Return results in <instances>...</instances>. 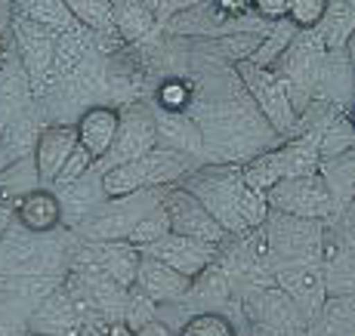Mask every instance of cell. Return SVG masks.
<instances>
[{
  "instance_id": "1",
  "label": "cell",
  "mask_w": 355,
  "mask_h": 336,
  "mask_svg": "<svg viewBox=\"0 0 355 336\" xmlns=\"http://www.w3.org/2000/svg\"><path fill=\"white\" fill-rule=\"evenodd\" d=\"M68 256L71 253L62 241H56V231L34 235L19 222H10L0 235V278L62 275Z\"/></svg>"
},
{
  "instance_id": "2",
  "label": "cell",
  "mask_w": 355,
  "mask_h": 336,
  "mask_svg": "<svg viewBox=\"0 0 355 336\" xmlns=\"http://www.w3.org/2000/svg\"><path fill=\"white\" fill-rule=\"evenodd\" d=\"M324 56H327V46L322 40V34H318V28H306V31L293 34L291 44L284 46V53L272 62V71L282 78L297 118L303 114V108H309L312 87H315V80H318Z\"/></svg>"
},
{
  "instance_id": "3",
  "label": "cell",
  "mask_w": 355,
  "mask_h": 336,
  "mask_svg": "<svg viewBox=\"0 0 355 336\" xmlns=\"http://www.w3.org/2000/svg\"><path fill=\"white\" fill-rule=\"evenodd\" d=\"M182 185L207 207V213L226 229L229 238L248 235V225L238 216V191L244 185L238 163H214L207 170H192Z\"/></svg>"
},
{
  "instance_id": "4",
  "label": "cell",
  "mask_w": 355,
  "mask_h": 336,
  "mask_svg": "<svg viewBox=\"0 0 355 336\" xmlns=\"http://www.w3.org/2000/svg\"><path fill=\"white\" fill-rule=\"evenodd\" d=\"M235 74L241 80L248 99L254 102V108L259 112V118L269 123V130L275 136H288L297 133V112L291 105V96L284 90L282 78L272 68L254 65L250 59L235 62Z\"/></svg>"
},
{
  "instance_id": "5",
  "label": "cell",
  "mask_w": 355,
  "mask_h": 336,
  "mask_svg": "<svg viewBox=\"0 0 355 336\" xmlns=\"http://www.w3.org/2000/svg\"><path fill=\"white\" fill-rule=\"evenodd\" d=\"M266 204H269V213L315 219V222H331L334 219V201L327 195V185L318 170L275 182L266 191Z\"/></svg>"
},
{
  "instance_id": "6",
  "label": "cell",
  "mask_w": 355,
  "mask_h": 336,
  "mask_svg": "<svg viewBox=\"0 0 355 336\" xmlns=\"http://www.w3.org/2000/svg\"><path fill=\"white\" fill-rule=\"evenodd\" d=\"M152 191L155 188H142L127 197H105V201H99L84 219H78L80 231L90 241H124L136 219L146 213L152 204L161 201V197L155 201Z\"/></svg>"
},
{
  "instance_id": "7",
  "label": "cell",
  "mask_w": 355,
  "mask_h": 336,
  "mask_svg": "<svg viewBox=\"0 0 355 336\" xmlns=\"http://www.w3.org/2000/svg\"><path fill=\"white\" fill-rule=\"evenodd\" d=\"M161 207L167 213L170 231H176V235L195 238V241L214 244V247H223L229 241L226 229L207 213V207L198 201L186 185H167L161 195Z\"/></svg>"
},
{
  "instance_id": "8",
  "label": "cell",
  "mask_w": 355,
  "mask_h": 336,
  "mask_svg": "<svg viewBox=\"0 0 355 336\" xmlns=\"http://www.w3.org/2000/svg\"><path fill=\"white\" fill-rule=\"evenodd\" d=\"M322 235L324 222L272 213L266 229V250L282 253L284 263H322Z\"/></svg>"
},
{
  "instance_id": "9",
  "label": "cell",
  "mask_w": 355,
  "mask_h": 336,
  "mask_svg": "<svg viewBox=\"0 0 355 336\" xmlns=\"http://www.w3.org/2000/svg\"><path fill=\"white\" fill-rule=\"evenodd\" d=\"M56 37L59 34L40 28L28 19L16 16L12 22V40H16L19 62L25 68V78L34 87V93H44L53 84V53H56Z\"/></svg>"
},
{
  "instance_id": "10",
  "label": "cell",
  "mask_w": 355,
  "mask_h": 336,
  "mask_svg": "<svg viewBox=\"0 0 355 336\" xmlns=\"http://www.w3.org/2000/svg\"><path fill=\"white\" fill-rule=\"evenodd\" d=\"M87 308L68 290L65 284H59L53 293H46L37 306L25 318V330L44 333V336H78V330L87 324Z\"/></svg>"
},
{
  "instance_id": "11",
  "label": "cell",
  "mask_w": 355,
  "mask_h": 336,
  "mask_svg": "<svg viewBox=\"0 0 355 336\" xmlns=\"http://www.w3.org/2000/svg\"><path fill=\"white\" fill-rule=\"evenodd\" d=\"M121 112V108H118ZM158 148V130H155V114L142 105H127L121 112L118 121V133L114 142L108 148V163H121V161H136V157L148 154Z\"/></svg>"
},
{
  "instance_id": "12",
  "label": "cell",
  "mask_w": 355,
  "mask_h": 336,
  "mask_svg": "<svg viewBox=\"0 0 355 336\" xmlns=\"http://www.w3.org/2000/svg\"><path fill=\"white\" fill-rule=\"evenodd\" d=\"M142 253L152 256V259H158V263H164V265H170L173 272H180V275H186L189 281H192L214 263L216 253H220V247L195 241V238H186V235H176V231H167L161 241L142 247Z\"/></svg>"
},
{
  "instance_id": "13",
  "label": "cell",
  "mask_w": 355,
  "mask_h": 336,
  "mask_svg": "<svg viewBox=\"0 0 355 336\" xmlns=\"http://www.w3.org/2000/svg\"><path fill=\"white\" fill-rule=\"evenodd\" d=\"M84 250V247H80ZM142 250H136L127 241H93L84 253H74V263L80 269L102 272L105 278H112L118 287H127L136 281V269H139Z\"/></svg>"
},
{
  "instance_id": "14",
  "label": "cell",
  "mask_w": 355,
  "mask_h": 336,
  "mask_svg": "<svg viewBox=\"0 0 355 336\" xmlns=\"http://www.w3.org/2000/svg\"><path fill=\"white\" fill-rule=\"evenodd\" d=\"M278 287L293 299L303 318H315L324 303V275L322 263H282L275 272Z\"/></svg>"
},
{
  "instance_id": "15",
  "label": "cell",
  "mask_w": 355,
  "mask_h": 336,
  "mask_svg": "<svg viewBox=\"0 0 355 336\" xmlns=\"http://www.w3.org/2000/svg\"><path fill=\"white\" fill-rule=\"evenodd\" d=\"M78 145V136H74V123H50L37 133L31 148V161L37 170V182H44V188H50L56 173L62 170V163L68 161V154Z\"/></svg>"
},
{
  "instance_id": "16",
  "label": "cell",
  "mask_w": 355,
  "mask_h": 336,
  "mask_svg": "<svg viewBox=\"0 0 355 336\" xmlns=\"http://www.w3.org/2000/svg\"><path fill=\"white\" fill-rule=\"evenodd\" d=\"M12 222H19L22 229L34 231V235H46V231H59V225L65 222L62 213V197L53 188H37L25 191L12 201Z\"/></svg>"
},
{
  "instance_id": "17",
  "label": "cell",
  "mask_w": 355,
  "mask_h": 336,
  "mask_svg": "<svg viewBox=\"0 0 355 336\" xmlns=\"http://www.w3.org/2000/svg\"><path fill=\"white\" fill-rule=\"evenodd\" d=\"M133 284L161 308V306L182 303V297L189 293V284H192V281H189L186 275H180V272H173L170 265H164V263H158V259H152V256L142 253Z\"/></svg>"
},
{
  "instance_id": "18",
  "label": "cell",
  "mask_w": 355,
  "mask_h": 336,
  "mask_svg": "<svg viewBox=\"0 0 355 336\" xmlns=\"http://www.w3.org/2000/svg\"><path fill=\"white\" fill-rule=\"evenodd\" d=\"M118 121L121 112L114 105H90L80 112V118L74 121V136H78V145L84 152H90L93 157H105L108 148L114 142L118 133Z\"/></svg>"
},
{
  "instance_id": "19",
  "label": "cell",
  "mask_w": 355,
  "mask_h": 336,
  "mask_svg": "<svg viewBox=\"0 0 355 336\" xmlns=\"http://www.w3.org/2000/svg\"><path fill=\"white\" fill-rule=\"evenodd\" d=\"M108 10L112 28L124 44H142L158 31V16L148 0H108Z\"/></svg>"
},
{
  "instance_id": "20",
  "label": "cell",
  "mask_w": 355,
  "mask_h": 336,
  "mask_svg": "<svg viewBox=\"0 0 355 336\" xmlns=\"http://www.w3.org/2000/svg\"><path fill=\"white\" fill-rule=\"evenodd\" d=\"M155 130H158V145L173 148L182 154H195L204 148V136L198 130L192 118H186V112H158L155 114Z\"/></svg>"
},
{
  "instance_id": "21",
  "label": "cell",
  "mask_w": 355,
  "mask_h": 336,
  "mask_svg": "<svg viewBox=\"0 0 355 336\" xmlns=\"http://www.w3.org/2000/svg\"><path fill=\"white\" fill-rule=\"evenodd\" d=\"M352 0H327V10L318 22V34H322L327 53L331 50H349L352 44V28H355V10Z\"/></svg>"
},
{
  "instance_id": "22",
  "label": "cell",
  "mask_w": 355,
  "mask_h": 336,
  "mask_svg": "<svg viewBox=\"0 0 355 336\" xmlns=\"http://www.w3.org/2000/svg\"><path fill=\"white\" fill-rule=\"evenodd\" d=\"M16 16L28 19V22L40 25V28H46L53 34H65V31L80 28L62 0H16Z\"/></svg>"
},
{
  "instance_id": "23",
  "label": "cell",
  "mask_w": 355,
  "mask_h": 336,
  "mask_svg": "<svg viewBox=\"0 0 355 336\" xmlns=\"http://www.w3.org/2000/svg\"><path fill=\"white\" fill-rule=\"evenodd\" d=\"M241 179L244 185L257 191H269L275 182L284 179V163H282V154L278 148H269V152H257L254 161H248L241 167Z\"/></svg>"
},
{
  "instance_id": "24",
  "label": "cell",
  "mask_w": 355,
  "mask_h": 336,
  "mask_svg": "<svg viewBox=\"0 0 355 336\" xmlns=\"http://www.w3.org/2000/svg\"><path fill=\"white\" fill-rule=\"evenodd\" d=\"M62 3L68 6V12L74 16V22L80 28H87L93 34H114L108 0H62Z\"/></svg>"
},
{
  "instance_id": "25",
  "label": "cell",
  "mask_w": 355,
  "mask_h": 336,
  "mask_svg": "<svg viewBox=\"0 0 355 336\" xmlns=\"http://www.w3.org/2000/svg\"><path fill=\"white\" fill-rule=\"evenodd\" d=\"M167 231H170V222H167V213H164V207H161V201H158V204H152V207H148L139 219H136L133 229L127 231L124 241L133 244L136 250H142V247L161 241Z\"/></svg>"
},
{
  "instance_id": "26",
  "label": "cell",
  "mask_w": 355,
  "mask_h": 336,
  "mask_svg": "<svg viewBox=\"0 0 355 336\" xmlns=\"http://www.w3.org/2000/svg\"><path fill=\"white\" fill-rule=\"evenodd\" d=\"M300 28H293L288 19H278V22H272L269 34H266V37H259V44H257V50H254V56H250V62H254V65H263V68H272V62L282 56L284 46L291 44V37Z\"/></svg>"
},
{
  "instance_id": "27",
  "label": "cell",
  "mask_w": 355,
  "mask_h": 336,
  "mask_svg": "<svg viewBox=\"0 0 355 336\" xmlns=\"http://www.w3.org/2000/svg\"><path fill=\"white\" fill-rule=\"evenodd\" d=\"M176 336H238L235 324L220 312H198L176 330Z\"/></svg>"
},
{
  "instance_id": "28",
  "label": "cell",
  "mask_w": 355,
  "mask_h": 336,
  "mask_svg": "<svg viewBox=\"0 0 355 336\" xmlns=\"http://www.w3.org/2000/svg\"><path fill=\"white\" fill-rule=\"evenodd\" d=\"M93 163H96V157H93L90 152H84L80 145H74V152L68 154V161L62 163V170L56 173V179H53V188H59V191L71 188L74 182H80L87 173H90Z\"/></svg>"
},
{
  "instance_id": "29",
  "label": "cell",
  "mask_w": 355,
  "mask_h": 336,
  "mask_svg": "<svg viewBox=\"0 0 355 336\" xmlns=\"http://www.w3.org/2000/svg\"><path fill=\"white\" fill-rule=\"evenodd\" d=\"M155 102H158V112H186L189 105H192V90H189L186 80H164L158 87V93H155Z\"/></svg>"
},
{
  "instance_id": "30",
  "label": "cell",
  "mask_w": 355,
  "mask_h": 336,
  "mask_svg": "<svg viewBox=\"0 0 355 336\" xmlns=\"http://www.w3.org/2000/svg\"><path fill=\"white\" fill-rule=\"evenodd\" d=\"M327 10V0H291L288 3V22L293 28L306 31V28H318V22H322Z\"/></svg>"
},
{
  "instance_id": "31",
  "label": "cell",
  "mask_w": 355,
  "mask_h": 336,
  "mask_svg": "<svg viewBox=\"0 0 355 336\" xmlns=\"http://www.w3.org/2000/svg\"><path fill=\"white\" fill-rule=\"evenodd\" d=\"M288 3L291 0H250V10L266 22H278V19L288 16Z\"/></svg>"
},
{
  "instance_id": "32",
  "label": "cell",
  "mask_w": 355,
  "mask_h": 336,
  "mask_svg": "<svg viewBox=\"0 0 355 336\" xmlns=\"http://www.w3.org/2000/svg\"><path fill=\"white\" fill-rule=\"evenodd\" d=\"M210 6L223 19H244L250 12V0H210Z\"/></svg>"
},
{
  "instance_id": "33",
  "label": "cell",
  "mask_w": 355,
  "mask_h": 336,
  "mask_svg": "<svg viewBox=\"0 0 355 336\" xmlns=\"http://www.w3.org/2000/svg\"><path fill=\"white\" fill-rule=\"evenodd\" d=\"M16 318L25 321V315H12L0 306V336H16L19 330H25V324H16Z\"/></svg>"
},
{
  "instance_id": "34",
  "label": "cell",
  "mask_w": 355,
  "mask_h": 336,
  "mask_svg": "<svg viewBox=\"0 0 355 336\" xmlns=\"http://www.w3.org/2000/svg\"><path fill=\"white\" fill-rule=\"evenodd\" d=\"M133 336H176L173 330L167 327V321H161V318H152L148 324H142V327H136Z\"/></svg>"
},
{
  "instance_id": "35",
  "label": "cell",
  "mask_w": 355,
  "mask_h": 336,
  "mask_svg": "<svg viewBox=\"0 0 355 336\" xmlns=\"http://www.w3.org/2000/svg\"><path fill=\"white\" fill-rule=\"evenodd\" d=\"M78 336H105V327H96V324H84L78 330Z\"/></svg>"
},
{
  "instance_id": "36",
  "label": "cell",
  "mask_w": 355,
  "mask_h": 336,
  "mask_svg": "<svg viewBox=\"0 0 355 336\" xmlns=\"http://www.w3.org/2000/svg\"><path fill=\"white\" fill-rule=\"evenodd\" d=\"M10 222H12V213L3 207V204H0V235H3V229H6Z\"/></svg>"
},
{
  "instance_id": "37",
  "label": "cell",
  "mask_w": 355,
  "mask_h": 336,
  "mask_svg": "<svg viewBox=\"0 0 355 336\" xmlns=\"http://www.w3.org/2000/svg\"><path fill=\"white\" fill-rule=\"evenodd\" d=\"M16 336H44V333H31V330H19Z\"/></svg>"
}]
</instances>
